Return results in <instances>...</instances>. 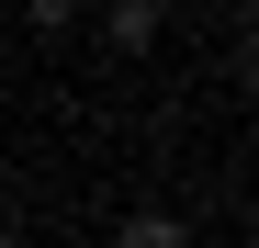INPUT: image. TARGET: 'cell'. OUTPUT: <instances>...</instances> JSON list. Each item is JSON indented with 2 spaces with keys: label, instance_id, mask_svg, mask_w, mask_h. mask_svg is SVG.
<instances>
[{
  "label": "cell",
  "instance_id": "1",
  "mask_svg": "<svg viewBox=\"0 0 259 248\" xmlns=\"http://www.w3.org/2000/svg\"><path fill=\"white\" fill-rule=\"evenodd\" d=\"M91 12L113 57H158V34H169V0H91Z\"/></svg>",
  "mask_w": 259,
  "mask_h": 248
},
{
  "label": "cell",
  "instance_id": "2",
  "mask_svg": "<svg viewBox=\"0 0 259 248\" xmlns=\"http://www.w3.org/2000/svg\"><path fill=\"white\" fill-rule=\"evenodd\" d=\"M113 237H124V248H181V237H192V226H181V215H124V226H113Z\"/></svg>",
  "mask_w": 259,
  "mask_h": 248
},
{
  "label": "cell",
  "instance_id": "3",
  "mask_svg": "<svg viewBox=\"0 0 259 248\" xmlns=\"http://www.w3.org/2000/svg\"><path fill=\"white\" fill-rule=\"evenodd\" d=\"M23 23H34V34H46V46H57V34L79 23V0H23Z\"/></svg>",
  "mask_w": 259,
  "mask_h": 248
}]
</instances>
